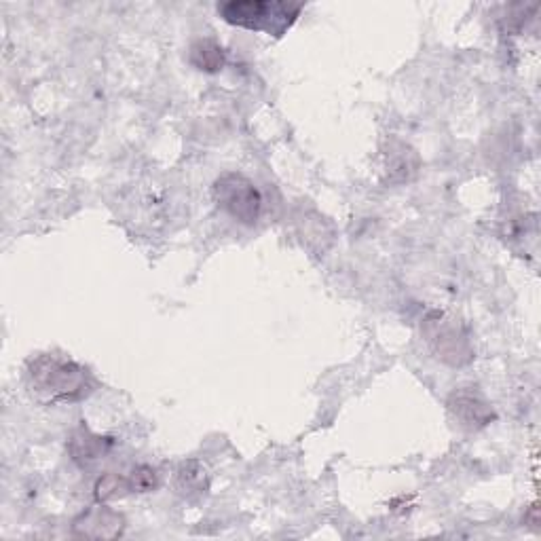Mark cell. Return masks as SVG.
<instances>
[{"instance_id":"1","label":"cell","mask_w":541,"mask_h":541,"mask_svg":"<svg viewBox=\"0 0 541 541\" xmlns=\"http://www.w3.org/2000/svg\"><path fill=\"white\" fill-rule=\"evenodd\" d=\"M28 379L34 394L47 404L81 400L91 391V377L81 364L51 353L30 362Z\"/></svg>"},{"instance_id":"2","label":"cell","mask_w":541,"mask_h":541,"mask_svg":"<svg viewBox=\"0 0 541 541\" xmlns=\"http://www.w3.org/2000/svg\"><path fill=\"white\" fill-rule=\"evenodd\" d=\"M301 11L303 5L271 3V0H231V3L218 5V13L225 22L271 36H282Z\"/></svg>"},{"instance_id":"3","label":"cell","mask_w":541,"mask_h":541,"mask_svg":"<svg viewBox=\"0 0 541 541\" xmlns=\"http://www.w3.org/2000/svg\"><path fill=\"white\" fill-rule=\"evenodd\" d=\"M425 341L434 356L449 366H465L474 360L470 332L453 315L429 311L421 326Z\"/></svg>"},{"instance_id":"4","label":"cell","mask_w":541,"mask_h":541,"mask_svg":"<svg viewBox=\"0 0 541 541\" xmlns=\"http://www.w3.org/2000/svg\"><path fill=\"white\" fill-rule=\"evenodd\" d=\"M212 195L218 208L225 210L241 225H256L260 212H263V195L244 174H222L212 186Z\"/></svg>"},{"instance_id":"5","label":"cell","mask_w":541,"mask_h":541,"mask_svg":"<svg viewBox=\"0 0 541 541\" xmlns=\"http://www.w3.org/2000/svg\"><path fill=\"white\" fill-rule=\"evenodd\" d=\"M449 410L453 413L455 421L461 427L470 429V432L487 427L495 419L493 406L472 387H461L453 391V396L449 398Z\"/></svg>"},{"instance_id":"6","label":"cell","mask_w":541,"mask_h":541,"mask_svg":"<svg viewBox=\"0 0 541 541\" xmlns=\"http://www.w3.org/2000/svg\"><path fill=\"white\" fill-rule=\"evenodd\" d=\"M125 531L123 514L106 506L91 508L72 522V533L85 539H115Z\"/></svg>"},{"instance_id":"7","label":"cell","mask_w":541,"mask_h":541,"mask_svg":"<svg viewBox=\"0 0 541 541\" xmlns=\"http://www.w3.org/2000/svg\"><path fill=\"white\" fill-rule=\"evenodd\" d=\"M387 174L389 182H406L413 178L419 170V157L408 144L400 140H389L387 142Z\"/></svg>"},{"instance_id":"8","label":"cell","mask_w":541,"mask_h":541,"mask_svg":"<svg viewBox=\"0 0 541 541\" xmlns=\"http://www.w3.org/2000/svg\"><path fill=\"white\" fill-rule=\"evenodd\" d=\"M110 444L113 442H110L108 438L91 434L87 427H79L77 432L70 436L68 451L79 465H91L108 453Z\"/></svg>"},{"instance_id":"9","label":"cell","mask_w":541,"mask_h":541,"mask_svg":"<svg viewBox=\"0 0 541 541\" xmlns=\"http://www.w3.org/2000/svg\"><path fill=\"white\" fill-rule=\"evenodd\" d=\"M176 489L189 499L205 495L210 489L208 468L199 461H184L176 474Z\"/></svg>"},{"instance_id":"10","label":"cell","mask_w":541,"mask_h":541,"mask_svg":"<svg viewBox=\"0 0 541 541\" xmlns=\"http://www.w3.org/2000/svg\"><path fill=\"white\" fill-rule=\"evenodd\" d=\"M191 64L203 72H218L225 66V49L212 39H199L191 45Z\"/></svg>"},{"instance_id":"11","label":"cell","mask_w":541,"mask_h":541,"mask_svg":"<svg viewBox=\"0 0 541 541\" xmlns=\"http://www.w3.org/2000/svg\"><path fill=\"white\" fill-rule=\"evenodd\" d=\"M132 493V484H129V478L119 476V474H106L96 482V489H93V495L100 503L106 501H115L125 495Z\"/></svg>"},{"instance_id":"12","label":"cell","mask_w":541,"mask_h":541,"mask_svg":"<svg viewBox=\"0 0 541 541\" xmlns=\"http://www.w3.org/2000/svg\"><path fill=\"white\" fill-rule=\"evenodd\" d=\"M129 484H132V493H151L159 487V476L148 465H140L129 476Z\"/></svg>"}]
</instances>
